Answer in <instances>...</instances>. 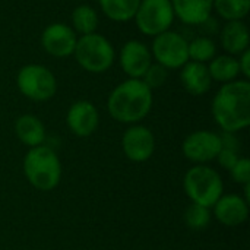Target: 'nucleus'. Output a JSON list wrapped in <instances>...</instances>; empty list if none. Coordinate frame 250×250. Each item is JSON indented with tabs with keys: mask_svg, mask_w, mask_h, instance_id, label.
I'll return each mask as SVG.
<instances>
[{
	"mask_svg": "<svg viewBox=\"0 0 250 250\" xmlns=\"http://www.w3.org/2000/svg\"><path fill=\"white\" fill-rule=\"evenodd\" d=\"M212 116L217 125L229 133H236L250 125V82L248 79L223 83L212 100Z\"/></svg>",
	"mask_w": 250,
	"mask_h": 250,
	"instance_id": "f257e3e1",
	"label": "nucleus"
},
{
	"mask_svg": "<svg viewBox=\"0 0 250 250\" xmlns=\"http://www.w3.org/2000/svg\"><path fill=\"white\" fill-rule=\"evenodd\" d=\"M152 108V91L142 79H132L119 83L108 95L107 110L120 123L135 125L145 119Z\"/></svg>",
	"mask_w": 250,
	"mask_h": 250,
	"instance_id": "f03ea898",
	"label": "nucleus"
},
{
	"mask_svg": "<svg viewBox=\"0 0 250 250\" xmlns=\"http://www.w3.org/2000/svg\"><path fill=\"white\" fill-rule=\"evenodd\" d=\"M25 179L41 192L53 190L62 179V163L57 154L45 145L29 148L22 163Z\"/></svg>",
	"mask_w": 250,
	"mask_h": 250,
	"instance_id": "7ed1b4c3",
	"label": "nucleus"
},
{
	"mask_svg": "<svg viewBox=\"0 0 250 250\" xmlns=\"http://www.w3.org/2000/svg\"><path fill=\"white\" fill-rule=\"evenodd\" d=\"M183 188L192 204L207 208H212L224 192V183L220 173L205 164H196L186 171Z\"/></svg>",
	"mask_w": 250,
	"mask_h": 250,
	"instance_id": "20e7f679",
	"label": "nucleus"
},
{
	"mask_svg": "<svg viewBox=\"0 0 250 250\" xmlns=\"http://www.w3.org/2000/svg\"><path fill=\"white\" fill-rule=\"evenodd\" d=\"M73 54L78 64L89 73L107 72L116 59L113 44L104 35L97 32L81 35L76 41Z\"/></svg>",
	"mask_w": 250,
	"mask_h": 250,
	"instance_id": "39448f33",
	"label": "nucleus"
},
{
	"mask_svg": "<svg viewBox=\"0 0 250 250\" xmlns=\"http://www.w3.org/2000/svg\"><path fill=\"white\" fill-rule=\"evenodd\" d=\"M16 85L21 94L32 101L44 103L54 97L57 91V81L54 73L37 63L25 64L16 75Z\"/></svg>",
	"mask_w": 250,
	"mask_h": 250,
	"instance_id": "423d86ee",
	"label": "nucleus"
},
{
	"mask_svg": "<svg viewBox=\"0 0 250 250\" xmlns=\"http://www.w3.org/2000/svg\"><path fill=\"white\" fill-rule=\"evenodd\" d=\"M174 18L170 0H141L133 19L142 34L157 37L170 29Z\"/></svg>",
	"mask_w": 250,
	"mask_h": 250,
	"instance_id": "0eeeda50",
	"label": "nucleus"
},
{
	"mask_svg": "<svg viewBox=\"0 0 250 250\" xmlns=\"http://www.w3.org/2000/svg\"><path fill=\"white\" fill-rule=\"evenodd\" d=\"M151 56L155 59V63L166 69H180L189 62L188 41L179 32L168 29L154 37Z\"/></svg>",
	"mask_w": 250,
	"mask_h": 250,
	"instance_id": "6e6552de",
	"label": "nucleus"
},
{
	"mask_svg": "<svg viewBox=\"0 0 250 250\" xmlns=\"http://www.w3.org/2000/svg\"><path fill=\"white\" fill-rule=\"evenodd\" d=\"M221 148V136L212 130L192 132L185 138L182 145L183 155L196 164H205L215 160Z\"/></svg>",
	"mask_w": 250,
	"mask_h": 250,
	"instance_id": "1a4fd4ad",
	"label": "nucleus"
},
{
	"mask_svg": "<svg viewBox=\"0 0 250 250\" xmlns=\"http://www.w3.org/2000/svg\"><path fill=\"white\" fill-rule=\"evenodd\" d=\"M78 37L72 26L54 22L45 26L41 34V45L50 56L56 59H64L73 54Z\"/></svg>",
	"mask_w": 250,
	"mask_h": 250,
	"instance_id": "9d476101",
	"label": "nucleus"
},
{
	"mask_svg": "<svg viewBox=\"0 0 250 250\" xmlns=\"http://www.w3.org/2000/svg\"><path fill=\"white\" fill-rule=\"evenodd\" d=\"M125 155L133 163L148 161L155 151L154 133L142 125H132L122 138Z\"/></svg>",
	"mask_w": 250,
	"mask_h": 250,
	"instance_id": "9b49d317",
	"label": "nucleus"
},
{
	"mask_svg": "<svg viewBox=\"0 0 250 250\" xmlns=\"http://www.w3.org/2000/svg\"><path fill=\"white\" fill-rule=\"evenodd\" d=\"M66 123L75 136L88 138L97 130L100 125V114L91 101L79 100L69 107Z\"/></svg>",
	"mask_w": 250,
	"mask_h": 250,
	"instance_id": "f8f14e48",
	"label": "nucleus"
},
{
	"mask_svg": "<svg viewBox=\"0 0 250 250\" xmlns=\"http://www.w3.org/2000/svg\"><path fill=\"white\" fill-rule=\"evenodd\" d=\"M119 62L129 78L141 79L152 63L151 50L139 40H129L120 50Z\"/></svg>",
	"mask_w": 250,
	"mask_h": 250,
	"instance_id": "ddd939ff",
	"label": "nucleus"
},
{
	"mask_svg": "<svg viewBox=\"0 0 250 250\" xmlns=\"http://www.w3.org/2000/svg\"><path fill=\"white\" fill-rule=\"evenodd\" d=\"M212 208L215 218L226 227H237L249 217V202L236 193L223 195Z\"/></svg>",
	"mask_w": 250,
	"mask_h": 250,
	"instance_id": "4468645a",
	"label": "nucleus"
},
{
	"mask_svg": "<svg viewBox=\"0 0 250 250\" xmlns=\"http://www.w3.org/2000/svg\"><path fill=\"white\" fill-rule=\"evenodd\" d=\"M180 81L183 88L195 97L204 95L211 89L212 78L209 75L208 66L205 63L198 62H188L185 66L180 67Z\"/></svg>",
	"mask_w": 250,
	"mask_h": 250,
	"instance_id": "2eb2a0df",
	"label": "nucleus"
},
{
	"mask_svg": "<svg viewBox=\"0 0 250 250\" xmlns=\"http://www.w3.org/2000/svg\"><path fill=\"white\" fill-rule=\"evenodd\" d=\"M174 16L188 25H202L211 18L214 0H170Z\"/></svg>",
	"mask_w": 250,
	"mask_h": 250,
	"instance_id": "dca6fc26",
	"label": "nucleus"
},
{
	"mask_svg": "<svg viewBox=\"0 0 250 250\" xmlns=\"http://www.w3.org/2000/svg\"><path fill=\"white\" fill-rule=\"evenodd\" d=\"M223 48L230 56H239L249 48V29L242 21H227L220 32Z\"/></svg>",
	"mask_w": 250,
	"mask_h": 250,
	"instance_id": "f3484780",
	"label": "nucleus"
},
{
	"mask_svg": "<svg viewBox=\"0 0 250 250\" xmlns=\"http://www.w3.org/2000/svg\"><path fill=\"white\" fill-rule=\"evenodd\" d=\"M15 133L18 139L28 148L42 145L45 141V127L42 122L32 114H23L15 122Z\"/></svg>",
	"mask_w": 250,
	"mask_h": 250,
	"instance_id": "a211bd4d",
	"label": "nucleus"
},
{
	"mask_svg": "<svg viewBox=\"0 0 250 250\" xmlns=\"http://www.w3.org/2000/svg\"><path fill=\"white\" fill-rule=\"evenodd\" d=\"M208 70H209L212 81H217L220 83L233 82L240 75L237 59L230 54H221V56L214 57L209 62Z\"/></svg>",
	"mask_w": 250,
	"mask_h": 250,
	"instance_id": "6ab92c4d",
	"label": "nucleus"
},
{
	"mask_svg": "<svg viewBox=\"0 0 250 250\" xmlns=\"http://www.w3.org/2000/svg\"><path fill=\"white\" fill-rule=\"evenodd\" d=\"M103 13L114 22H129L135 18L141 0H98Z\"/></svg>",
	"mask_w": 250,
	"mask_h": 250,
	"instance_id": "aec40b11",
	"label": "nucleus"
},
{
	"mask_svg": "<svg viewBox=\"0 0 250 250\" xmlns=\"http://www.w3.org/2000/svg\"><path fill=\"white\" fill-rule=\"evenodd\" d=\"M72 29L81 35L92 34L98 28V13L89 4H79L72 12Z\"/></svg>",
	"mask_w": 250,
	"mask_h": 250,
	"instance_id": "412c9836",
	"label": "nucleus"
},
{
	"mask_svg": "<svg viewBox=\"0 0 250 250\" xmlns=\"http://www.w3.org/2000/svg\"><path fill=\"white\" fill-rule=\"evenodd\" d=\"M217 45L215 41L209 37H196L188 42V54L190 62L208 63L215 57Z\"/></svg>",
	"mask_w": 250,
	"mask_h": 250,
	"instance_id": "4be33fe9",
	"label": "nucleus"
},
{
	"mask_svg": "<svg viewBox=\"0 0 250 250\" xmlns=\"http://www.w3.org/2000/svg\"><path fill=\"white\" fill-rule=\"evenodd\" d=\"M214 10L226 21H242L250 10V0H214Z\"/></svg>",
	"mask_w": 250,
	"mask_h": 250,
	"instance_id": "5701e85b",
	"label": "nucleus"
},
{
	"mask_svg": "<svg viewBox=\"0 0 250 250\" xmlns=\"http://www.w3.org/2000/svg\"><path fill=\"white\" fill-rule=\"evenodd\" d=\"M185 223L190 230H195V231L205 230L211 223L209 208L198 205V204H190L185 211Z\"/></svg>",
	"mask_w": 250,
	"mask_h": 250,
	"instance_id": "b1692460",
	"label": "nucleus"
},
{
	"mask_svg": "<svg viewBox=\"0 0 250 250\" xmlns=\"http://www.w3.org/2000/svg\"><path fill=\"white\" fill-rule=\"evenodd\" d=\"M167 76H168V69H166L164 66H161L158 63H151V66L148 67V70L145 72V75L141 79L152 91L154 88L163 86L167 81Z\"/></svg>",
	"mask_w": 250,
	"mask_h": 250,
	"instance_id": "393cba45",
	"label": "nucleus"
},
{
	"mask_svg": "<svg viewBox=\"0 0 250 250\" xmlns=\"http://www.w3.org/2000/svg\"><path fill=\"white\" fill-rule=\"evenodd\" d=\"M229 171L236 183L243 186L250 183V161L248 158H239V161Z\"/></svg>",
	"mask_w": 250,
	"mask_h": 250,
	"instance_id": "a878e982",
	"label": "nucleus"
},
{
	"mask_svg": "<svg viewBox=\"0 0 250 250\" xmlns=\"http://www.w3.org/2000/svg\"><path fill=\"white\" fill-rule=\"evenodd\" d=\"M239 158H240L239 157V148H234V146H223L217 155L220 166L224 167L226 170H230L239 161Z\"/></svg>",
	"mask_w": 250,
	"mask_h": 250,
	"instance_id": "bb28decb",
	"label": "nucleus"
},
{
	"mask_svg": "<svg viewBox=\"0 0 250 250\" xmlns=\"http://www.w3.org/2000/svg\"><path fill=\"white\" fill-rule=\"evenodd\" d=\"M240 57L237 59L239 62V69H240V73L245 76V79H249L250 78V50H245L242 54H239Z\"/></svg>",
	"mask_w": 250,
	"mask_h": 250,
	"instance_id": "cd10ccee",
	"label": "nucleus"
}]
</instances>
